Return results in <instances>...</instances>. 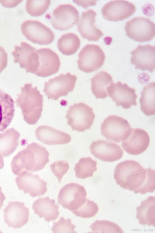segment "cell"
<instances>
[{
    "instance_id": "1",
    "label": "cell",
    "mask_w": 155,
    "mask_h": 233,
    "mask_svg": "<svg viewBox=\"0 0 155 233\" xmlns=\"http://www.w3.org/2000/svg\"><path fill=\"white\" fill-rule=\"evenodd\" d=\"M152 169H144L138 162L127 160L118 164L114 171L116 183L123 188L141 194Z\"/></svg>"
},
{
    "instance_id": "2",
    "label": "cell",
    "mask_w": 155,
    "mask_h": 233,
    "mask_svg": "<svg viewBox=\"0 0 155 233\" xmlns=\"http://www.w3.org/2000/svg\"><path fill=\"white\" fill-rule=\"evenodd\" d=\"M23 153L21 161H12L11 164L12 171L16 175L24 170L31 172L41 170L49 161V152L45 147L36 143L28 145Z\"/></svg>"
},
{
    "instance_id": "3",
    "label": "cell",
    "mask_w": 155,
    "mask_h": 233,
    "mask_svg": "<svg viewBox=\"0 0 155 233\" xmlns=\"http://www.w3.org/2000/svg\"><path fill=\"white\" fill-rule=\"evenodd\" d=\"M21 104L19 106L22 110L24 119L29 124H35L41 116L43 96L37 87L32 86V83L25 84L21 87Z\"/></svg>"
},
{
    "instance_id": "4",
    "label": "cell",
    "mask_w": 155,
    "mask_h": 233,
    "mask_svg": "<svg viewBox=\"0 0 155 233\" xmlns=\"http://www.w3.org/2000/svg\"><path fill=\"white\" fill-rule=\"evenodd\" d=\"M93 109L83 103H75L69 107L66 118L72 130L83 132L89 129L95 118Z\"/></svg>"
},
{
    "instance_id": "5",
    "label": "cell",
    "mask_w": 155,
    "mask_h": 233,
    "mask_svg": "<svg viewBox=\"0 0 155 233\" xmlns=\"http://www.w3.org/2000/svg\"><path fill=\"white\" fill-rule=\"evenodd\" d=\"M132 128L127 121L115 115L109 116L101 125V134L107 140L117 143L126 139Z\"/></svg>"
},
{
    "instance_id": "6",
    "label": "cell",
    "mask_w": 155,
    "mask_h": 233,
    "mask_svg": "<svg viewBox=\"0 0 155 233\" xmlns=\"http://www.w3.org/2000/svg\"><path fill=\"white\" fill-rule=\"evenodd\" d=\"M124 29L126 35L137 42L150 41L155 35V23L143 16L134 17L127 21Z\"/></svg>"
},
{
    "instance_id": "7",
    "label": "cell",
    "mask_w": 155,
    "mask_h": 233,
    "mask_svg": "<svg viewBox=\"0 0 155 233\" xmlns=\"http://www.w3.org/2000/svg\"><path fill=\"white\" fill-rule=\"evenodd\" d=\"M77 61L78 68L85 73H91L100 69L103 65L105 55L98 45L87 44L84 46L78 54Z\"/></svg>"
},
{
    "instance_id": "8",
    "label": "cell",
    "mask_w": 155,
    "mask_h": 233,
    "mask_svg": "<svg viewBox=\"0 0 155 233\" xmlns=\"http://www.w3.org/2000/svg\"><path fill=\"white\" fill-rule=\"evenodd\" d=\"M77 80L76 76L69 73H61L45 82L43 91L49 99L57 100L73 91Z\"/></svg>"
},
{
    "instance_id": "9",
    "label": "cell",
    "mask_w": 155,
    "mask_h": 233,
    "mask_svg": "<svg viewBox=\"0 0 155 233\" xmlns=\"http://www.w3.org/2000/svg\"><path fill=\"white\" fill-rule=\"evenodd\" d=\"M87 193L84 187L75 183L65 185L60 190L58 202L71 211L79 208L86 199Z\"/></svg>"
},
{
    "instance_id": "10",
    "label": "cell",
    "mask_w": 155,
    "mask_h": 233,
    "mask_svg": "<svg viewBox=\"0 0 155 233\" xmlns=\"http://www.w3.org/2000/svg\"><path fill=\"white\" fill-rule=\"evenodd\" d=\"M21 30L27 39L40 45H49L53 41L55 38L50 29L38 21H24L21 25Z\"/></svg>"
},
{
    "instance_id": "11",
    "label": "cell",
    "mask_w": 155,
    "mask_h": 233,
    "mask_svg": "<svg viewBox=\"0 0 155 233\" xmlns=\"http://www.w3.org/2000/svg\"><path fill=\"white\" fill-rule=\"evenodd\" d=\"M79 13L77 9L70 4L58 5L53 12L50 22L56 29L68 30L78 24Z\"/></svg>"
},
{
    "instance_id": "12",
    "label": "cell",
    "mask_w": 155,
    "mask_h": 233,
    "mask_svg": "<svg viewBox=\"0 0 155 233\" xmlns=\"http://www.w3.org/2000/svg\"><path fill=\"white\" fill-rule=\"evenodd\" d=\"M14 62L18 63L21 68L27 73L35 74L39 66V56L36 49L25 42H21L20 46H16L12 52Z\"/></svg>"
},
{
    "instance_id": "13",
    "label": "cell",
    "mask_w": 155,
    "mask_h": 233,
    "mask_svg": "<svg viewBox=\"0 0 155 233\" xmlns=\"http://www.w3.org/2000/svg\"><path fill=\"white\" fill-rule=\"evenodd\" d=\"M17 185L25 194H28L32 197H39L47 191V183L41 179L37 174L26 171L21 172L15 179Z\"/></svg>"
},
{
    "instance_id": "14",
    "label": "cell",
    "mask_w": 155,
    "mask_h": 233,
    "mask_svg": "<svg viewBox=\"0 0 155 233\" xmlns=\"http://www.w3.org/2000/svg\"><path fill=\"white\" fill-rule=\"evenodd\" d=\"M136 9L135 5L127 1L114 0L104 5L101 13L105 19L117 22L128 18L135 13Z\"/></svg>"
},
{
    "instance_id": "15",
    "label": "cell",
    "mask_w": 155,
    "mask_h": 233,
    "mask_svg": "<svg viewBox=\"0 0 155 233\" xmlns=\"http://www.w3.org/2000/svg\"><path fill=\"white\" fill-rule=\"evenodd\" d=\"M107 91L108 95L116 103L117 106H120L126 109L130 108L132 105H137V96L135 89L126 83L122 84L120 81L113 83Z\"/></svg>"
},
{
    "instance_id": "16",
    "label": "cell",
    "mask_w": 155,
    "mask_h": 233,
    "mask_svg": "<svg viewBox=\"0 0 155 233\" xmlns=\"http://www.w3.org/2000/svg\"><path fill=\"white\" fill-rule=\"evenodd\" d=\"M89 148L94 156L105 162H111L117 161L122 158L124 154L119 145L104 140L93 142Z\"/></svg>"
},
{
    "instance_id": "17",
    "label": "cell",
    "mask_w": 155,
    "mask_h": 233,
    "mask_svg": "<svg viewBox=\"0 0 155 233\" xmlns=\"http://www.w3.org/2000/svg\"><path fill=\"white\" fill-rule=\"evenodd\" d=\"M4 221L8 227L19 228L28 222L29 210L23 202L11 201L4 210Z\"/></svg>"
},
{
    "instance_id": "18",
    "label": "cell",
    "mask_w": 155,
    "mask_h": 233,
    "mask_svg": "<svg viewBox=\"0 0 155 233\" xmlns=\"http://www.w3.org/2000/svg\"><path fill=\"white\" fill-rule=\"evenodd\" d=\"M130 53L132 55L131 63L135 65V69L147 70L151 73L153 72L155 69L154 46L139 45Z\"/></svg>"
},
{
    "instance_id": "19",
    "label": "cell",
    "mask_w": 155,
    "mask_h": 233,
    "mask_svg": "<svg viewBox=\"0 0 155 233\" xmlns=\"http://www.w3.org/2000/svg\"><path fill=\"white\" fill-rule=\"evenodd\" d=\"M97 13L92 9L82 12L77 24V30L84 39L97 41L103 35V33L94 25Z\"/></svg>"
},
{
    "instance_id": "20",
    "label": "cell",
    "mask_w": 155,
    "mask_h": 233,
    "mask_svg": "<svg viewBox=\"0 0 155 233\" xmlns=\"http://www.w3.org/2000/svg\"><path fill=\"white\" fill-rule=\"evenodd\" d=\"M39 56V66L35 75L46 77L57 73L59 70L61 62L58 55L49 48H42L37 50Z\"/></svg>"
},
{
    "instance_id": "21",
    "label": "cell",
    "mask_w": 155,
    "mask_h": 233,
    "mask_svg": "<svg viewBox=\"0 0 155 233\" xmlns=\"http://www.w3.org/2000/svg\"><path fill=\"white\" fill-rule=\"evenodd\" d=\"M150 141L149 136L145 131L139 128L132 129L127 138L123 141L121 146L127 153L137 155L146 150Z\"/></svg>"
},
{
    "instance_id": "22",
    "label": "cell",
    "mask_w": 155,
    "mask_h": 233,
    "mask_svg": "<svg viewBox=\"0 0 155 233\" xmlns=\"http://www.w3.org/2000/svg\"><path fill=\"white\" fill-rule=\"evenodd\" d=\"M35 133L38 140L47 145L64 144L69 143L71 140L69 134L48 126L39 127L36 129Z\"/></svg>"
},
{
    "instance_id": "23",
    "label": "cell",
    "mask_w": 155,
    "mask_h": 233,
    "mask_svg": "<svg viewBox=\"0 0 155 233\" xmlns=\"http://www.w3.org/2000/svg\"><path fill=\"white\" fill-rule=\"evenodd\" d=\"M59 208L55 200L51 199L48 197L39 198L32 205L35 213L48 222L58 218L59 214Z\"/></svg>"
},
{
    "instance_id": "24",
    "label": "cell",
    "mask_w": 155,
    "mask_h": 233,
    "mask_svg": "<svg viewBox=\"0 0 155 233\" xmlns=\"http://www.w3.org/2000/svg\"><path fill=\"white\" fill-rule=\"evenodd\" d=\"M14 102L7 93L0 89V132H3L10 124L14 117Z\"/></svg>"
},
{
    "instance_id": "25",
    "label": "cell",
    "mask_w": 155,
    "mask_h": 233,
    "mask_svg": "<svg viewBox=\"0 0 155 233\" xmlns=\"http://www.w3.org/2000/svg\"><path fill=\"white\" fill-rule=\"evenodd\" d=\"M91 91L97 99H103L108 96L107 89L113 83L109 74L101 71L91 79Z\"/></svg>"
},
{
    "instance_id": "26",
    "label": "cell",
    "mask_w": 155,
    "mask_h": 233,
    "mask_svg": "<svg viewBox=\"0 0 155 233\" xmlns=\"http://www.w3.org/2000/svg\"><path fill=\"white\" fill-rule=\"evenodd\" d=\"M136 218L143 225H155V197L149 196L136 208Z\"/></svg>"
},
{
    "instance_id": "27",
    "label": "cell",
    "mask_w": 155,
    "mask_h": 233,
    "mask_svg": "<svg viewBox=\"0 0 155 233\" xmlns=\"http://www.w3.org/2000/svg\"><path fill=\"white\" fill-rule=\"evenodd\" d=\"M155 83L151 82L144 87L139 99L140 109L146 116L155 114Z\"/></svg>"
},
{
    "instance_id": "28",
    "label": "cell",
    "mask_w": 155,
    "mask_h": 233,
    "mask_svg": "<svg viewBox=\"0 0 155 233\" xmlns=\"http://www.w3.org/2000/svg\"><path fill=\"white\" fill-rule=\"evenodd\" d=\"M80 45V39L76 35L72 33L63 35L57 42L59 50L63 55L67 56L75 54Z\"/></svg>"
},
{
    "instance_id": "29",
    "label": "cell",
    "mask_w": 155,
    "mask_h": 233,
    "mask_svg": "<svg viewBox=\"0 0 155 233\" xmlns=\"http://www.w3.org/2000/svg\"><path fill=\"white\" fill-rule=\"evenodd\" d=\"M97 162L90 157L81 158L74 167L76 177L81 179L92 177L97 170Z\"/></svg>"
},
{
    "instance_id": "30",
    "label": "cell",
    "mask_w": 155,
    "mask_h": 233,
    "mask_svg": "<svg viewBox=\"0 0 155 233\" xmlns=\"http://www.w3.org/2000/svg\"><path fill=\"white\" fill-rule=\"evenodd\" d=\"M50 3L49 0H28L26 3L25 9L31 16L39 17L47 11Z\"/></svg>"
},
{
    "instance_id": "31",
    "label": "cell",
    "mask_w": 155,
    "mask_h": 233,
    "mask_svg": "<svg viewBox=\"0 0 155 233\" xmlns=\"http://www.w3.org/2000/svg\"><path fill=\"white\" fill-rule=\"evenodd\" d=\"M19 135H20L17 136ZM14 137V136H5V132L0 134V153L3 157L9 156L16 148L18 145V141L19 137L14 138L15 137L12 138Z\"/></svg>"
},
{
    "instance_id": "32",
    "label": "cell",
    "mask_w": 155,
    "mask_h": 233,
    "mask_svg": "<svg viewBox=\"0 0 155 233\" xmlns=\"http://www.w3.org/2000/svg\"><path fill=\"white\" fill-rule=\"evenodd\" d=\"M90 227L93 232L123 233L121 228L115 223L107 220L96 221Z\"/></svg>"
},
{
    "instance_id": "33",
    "label": "cell",
    "mask_w": 155,
    "mask_h": 233,
    "mask_svg": "<svg viewBox=\"0 0 155 233\" xmlns=\"http://www.w3.org/2000/svg\"><path fill=\"white\" fill-rule=\"evenodd\" d=\"M98 207L93 201L86 199L83 204L78 208L72 212L76 216L83 218L94 217L98 212Z\"/></svg>"
},
{
    "instance_id": "34",
    "label": "cell",
    "mask_w": 155,
    "mask_h": 233,
    "mask_svg": "<svg viewBox=\"0 0 155 233\" xmlns=\"http://www.w3.org/2000/svg\"><path fill=\"white\" fill-rule=\"evenodd\" d=\"M76 226L72 224L71 220L65 219L63 217H61L57 222H53L51 230L53 233H77L74 231Z\"/></svg>"
},
{
    "instance_id": "35",
    "label": "cell",
    "mask_w": 155,
    "mask_h": 233,
    "mask_svg": "<svg viewBox=\"0 0 155 233\" xmlns=\"http://www.w3.org/2000/svg\"><path fill=\"white\" fill-rule=\"evenodd\" d=\"M69 168L68 162L64 160L54 162L50 165L51 171L58 178L59 183L61 182L63 176L67 173Z\"/></svg>"
},
{
    "instance_id": "36",
    "label": "cell",
    "mask_w": 155,
    "mask_h": 233,
    "mask_svg": "<svg viewBox=\"0 0 155 233\" xmlns=\"http://www.w3.org/2000/svg\"><path fill=\"white\" fill-rule=\"evenodd\" d=\"M7 62V54L4 49L0 46V73L6 66Z\"/></svg>"
},
{
    "instance_id": "37",
    "label": "cell",
    "mask_w": 155,
    "mask_h": 233,
    "mask_svg": "<svg viewBox=\"0 0 155 233\" xmlns=\"http://www.w3.org/2000/svg\"><path fill=\"white\" fill-rule=\"evenodd\" d=\"M22 0H0V3L2 5L7 8H13L16 7Z\"/></svg>"
},
{
    "instance_id": "38",
    "label": "cell",
    "mask_w": 155,
    "mask_h": 233,
    "mask_svg": "<svg viewBox=\"0 0 155 233\" xmlns=\"http://www.w3.org/2000/svg\"><path fill=\"white\" fill-rule=\"evenodd\" d=\"M73 1L75 3L77 4L79 6H81L82 5L85 4H86V5H87V6H88L87 5H88L89 6H94L96 4V1H94L93 2H82L81 1Z\"/></svg>"
},
{
    "instance_id": "39",
    "label": "cell",
    "mask_w": 155,
    "mask_h": 233,
    "mask_svg": "<svg viewBox=\"0 0 155 233\" xmlns=\"http://www.w3.org/2000/svg\"><path fill=\"white\" fill-rule=\"evenodd\" d=\"M5 199L4 194L2 191V187H0V210L3 205V203Z\"/></svg>"
}]
</instances>
